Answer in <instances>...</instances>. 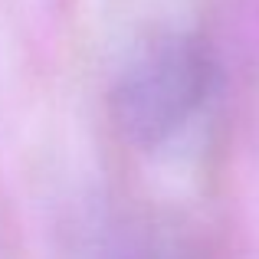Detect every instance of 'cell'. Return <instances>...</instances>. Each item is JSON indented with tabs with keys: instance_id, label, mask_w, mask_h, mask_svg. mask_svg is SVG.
Returning a JSON list of instances; mask_svg holds the SVG:
<instances>
[{
	"instance_id": "obj_1",
	"label": "cell",
	"mask_w": 259,
	"mask_h": 259,
	"mask_svg": "<svg viewBox=\"0 0 259 259\" xmlns=\"http://www.w3.org/2000/svg\"><path fill=\"white\" fill-rule=\"evenodd\" d=\"M213 56L194 33H167L148 43L121 72L112 115L132 148L151 151L184 132L213 92Z\"/></svg>"
}]
</instances>
